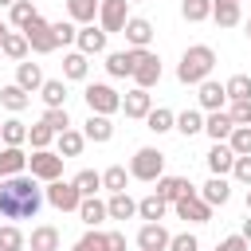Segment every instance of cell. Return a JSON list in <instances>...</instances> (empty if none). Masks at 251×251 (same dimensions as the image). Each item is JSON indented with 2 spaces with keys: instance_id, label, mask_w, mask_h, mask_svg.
Returning a JSON list of instances; mask_svg holds the SVG:
<instances>
[{
  "instance_id": "1",
  "label": "cell",
  "mask_w": 251,
  "mask_h": 251,
  "mask_svg": "<svg viewBox=\"0 0 251 251\" xmlns=\"http://www.w3.org/2000/svg\"><path fill=\"white\" fill-rule=\"evenodd\" d=\"M43 188L35 184L31 173H16V176H0V216L4 220H35L43 208Z\"/></svg>"
},
{
  "instance_id": "2",
  "label": "cell",
  "mask_w": 251,
  "mask_h": 251,
  "mask_svg": "<svg viewBox=\"0 0 251 251\" xmlns=\"http://www.w3.org/2000/svg\"><path fill=\"white\" fill-rule=\"evenodd\" d=\"M212 67H216V51H212L208 43H196V47H188V51L180 55L176 78H180L184 86H200V82L212 75Z\"/></svg>"
},
{
  "instance_id": "3",
  "label": "cell",
  "mask_w": 251,
  "mask_h": 251,
  "mask_svg": "<svg viewBox=\"0 0 251 251\" xmlns=\"http://www.w3.org/2000/svg\"><path fill=\"white\" fill-rule=\"evenodd\" d=\"M129 176H137V180H157V176H165V153L153 149V145H141V149L133 153V161H129Z\"/></svg>"
},
{
  "instance_id": "4",
  "label": "cell",
  "mask_w": 251,
  "mask_h": 251,
  "mask_svg": "<svg viewBox=\"0 0 251 251\" xmlns=\"http://www.w3.org/2000/svg\"><path fill=\"white\" fill-rule=\"evenodd\" d=\"M82 98H86V106H90V114H118L122 110V94L114 90V86H106V82H90L86 90H82Z\"/></svg>"
},
{
  "instance_id": "5",
  "label": "cell",
  "mask_w": 251,
  "mask_h": 251,
  "mask_svg": "<svg viewBox=\"0 0 251 251\" xmlns=\"http://www.w3.org/2000/svg\"><path fill=\"white\" fill-rule=\"evenodd\" d=\"M43 196H47V204L51 208H59V212H78V204H82V192L75 188V180H47V188H43Z\"/></svg>"
},
{
  "instance_id": "6",
  "label": "cell",
  "mask_w": 251,
  "mask_h": 251,
  "mask_svg": "<svg viewBox=\"0 0 251 251\" xmlns=\"http://www.w3.org/2000/svg\"><path fill=\"white\" fill-rule=\"evenodd\" d=\"M63 153H51V149H35L31 157H27V169H31V176L35 180H59L63 176Z\"/></svg>"
},
{
  "instance_id": "7",
  "label": "cell",
  "mask_w": 251,
  "mask_h": 251,
  "mask_svg": "<svg viewBox=\"0 0 251 251\" xmlns=\"http://www.w3.org/2000/svg\"><path fill=\"white\" fill-rule=\"evenodd\" d=\"M24 35H27V43H31V51H35V55H51V51L59 47V39H55V27H51L43 16H35V20L24 27Z\"/></svg>"
},
{
  "instance_id": "8",
  "label": "cell",
  "mask_w": 251,
  "mask_h": 251,
  "mask_svg": "<svg viewBox=\"0 0 251 251\" xmlns=\"http://www.w3.org/2000/svg\"><path fill=\"white\" fill-rule=\"evenodd\" d=\"M173 208H176V216H180V220H188V224H208V220H212V204H208L200 192L180 196Z\"/></svg>"
},
{
  "instance_id": "9",
  "label": "cell",
  "mask_w": 251,
  "mask_h": 251,
  "mask_svg": "<svg viewBox=\"0 0 251 251\" xmlns=\"http://www.w3.org/2000/svg\"><path fill=\"white\" fill-rule=\"evenodd\" d=\"M133 82H137V86H145V90L161 82V59H157V55H153L149 47H141V51H137V67H133Z\"/></svg>"
},
{
  "instance_id": "10",
  "label": "cell",
  "mask_w": 251,
  "mask_h": 251,
  "mask_svg": "<svg viewBox=\"0 0 251 251\" xmlns=\"http://www.w3.org/2000/svg\"><path fill=\"white\" fill-rule=\"evenodd\" d=\"M129 20V0H102L98 8V27L102 31H122Z\"/></svg>"
},
{
  "instance_id": "11",
  "label": "cell",
  "mask_w": 251,
  "mask_h": 251,
  "mask_svg": "<svg viewBox=\"0 0 251 251\" xmlns=\"http://www.w3.org/2000/svg\"><path fill=\"white\" fill-rule=\"evenodd\" d=\"M196 102H200V110H224L227 106V86L224 82H216V78H204L200 86H196Z\"/></svg>"
},
{
  "instance_id": "12",
  "label": "cell",
  "mask_w": 251,
  "mask_h": 251,
  "mask_svg": "<svg viewBox=\"0 0 251 251\" xmlns=\"http://www.w3.org/2000/svg\"><path fill=\"white\" fill-rule=\"evenodd\" d=\"M137 51H141V47L110 51V55H106V71H110L114 78H133V67H137Z\"/></svg>"
},
{
  "instance_id": "13",
  "label": "cell",
  "mask_w": 251,
  "mask_h": 251,
  "mask_svg": "<svg viewBox=\"0 0 251 251\" xmlns=\"http://www.w3.org/2000/svg\"><path fill=\"white\" fill-rule=\"evenodd\" d=\"M122 35H126L129 47H149V43H153V24L141 20V16H129L126 27H122Z\"/></svg>"
},
{
  "instance_id": "14",
  "label": "cell",
  "mask_w": 251,
  "mask_h": 251,
  "mask_svg": "<svg viewBox=\"0 0 251 251\" xmlns=\"http://www.w3.org/2000/svg\"><path fill=\"white\" fill-rule=\"evenodd\" d=\"M106 35H110V31H102V27H94V24H82L75 43H78L82 55H102V51H106Z\"/></svg>"
},
{
  "instance_id": "15",
  "label": "cell",
  "mask_w": 251,
  "mask_h": 251,
  "mask_svg": "<svg viewBox=\"0 0 251 251\" xmlns=\"http://www.w3.org/2000/svg\"><path fill=\"white\" fill-rule=\"evenodd\" d=\"M231 165H235V149H231L227 141H216V145L208 149V169H212V176H227Z\"/></svg>"
},
{
  "instance_id": "16",
  "label": "cell",
  "mask_w": 251,
  "mask_h": 251,
  "mask_svg": "<svg viewBox=\"0 0 251 251\" xmlns=\"http://www.w3.org/2000/svg\"><path fill=\"white\" fill-rule=\"evenodd\" d=\"M27 51H31V43H27V35L24 31H4V39H0V55H8L12 63H24L27 59Z\"/></svg>"
},
{
  "instance_id": "17",
  "label": "cell",
  "mask_w": 251,
  "mask_h": 251,
  "mask_svg": "<svg viewBox=\"0 0 251 251\" xmlns=\"http://www.w3.org/2000/svg\"><path fill=\"white\" fill-rule=\"evenodd\" d=\"M122 110H126V118H145V114L153 110V94H149L145 86H133V90L122 98Z\"/></svg>"
},
{
  "instance_id": "18",
  "label": "cell",
  "mask_w": 251,
  "mask_h": 251,
  "mask_svg": "<svg viewBox=\"0 0 251 251\" xmlns=\"http://www.w3.org/2000/svg\"><path fill=\"white\" fill-rule=\"evenodd\" d=\"M231 129H235V122H231V114H227V110H212V114L204 118V133H208L212 141H227V137H231Z\"/></svg>"
},
{
  "instance_id": "19",
  "label": "cell",
  "mask_w": 251,
  "mask_h": 251,
  "mask_svg": "<svg viewBox=\"0 0 251 251\" xmlns=\"http://www.w3.org/2000/svg\"><path fill=\"white\" fill-rule=\"evenodd\" d=\"M169 239H173V235H169L161 224H145V227L137 231V247H141V251H169Z\"/></svg>"
},
{
  "instance_id": "20",
  "label": "cell",
  "mask_w": 251,
  "mask_h": 251,
  "mask_svg": "<svg viewBox=\"0 0 251 251\" xmlns=\"http://www.w3.org/2000/svg\"><path fill=\"white\" fill-rule=\"evenodd\" d=\"M16 173H27V153H24V145H4L0 149V176H16Z\"/></svg>"
},
{
  "instance_id": "21",
  "label": "cell",
  "mask_w": 251,
  "mask_h": 251,
  "mask_svg": "<svg viewBox=\"0 0 251 251\" xmlns=\"http://www.w3.org/2000/svg\"><path fill=\"white\" fill-rule=\"evenodd\" d=\"M82 133H86V141L106 145V141L114 137V126H110V118H106V114H90V118L82 122Z\"/></svg>"
},
{
  "instance_id": "22",
  "label": "cell",
  "mask_w": 251,
  "mask_h": 251,
  "mask_svg": "<svg viewBox=\"0 0 251 251\" xmlns=\"http://www.w3.org/2000/svg\"><path fill=\"white\" fill-rule=\"evenodd\" d=\"M188 192H196V188L188 184V176H157V196H165L169 204H176V200L188 196Z\"/></svg>"
},
{
  "instance_id": "23",
  "label": "cell",
  "mask_w": 251,
  "mask_h": 251,
  "mask_svg": "<svg viewBox=\"0 0 251 251\" xmlns=\"http://www.w3.org/2000/svg\"><path fill=\"white\" fill-rule=\"evenodd\" d=\"M165 212H169V200H165V196H157V192H149L145 200H137V216H141L145 224H161V220H165Z\"/></svg>"
},
{
  "instance_id": "24",
  "label": "cell",
  "mask_w": 251,
  "mask_h": 251,
  "mask_svg": "<svg viewBox=\"0 0 251 251\" xmlns=\"http://www.w3.org/2000/svg\"><path fill=\"white\" fill-rule=\"evenodd\" d=\"M78 220H82L86 227H98L102 220H110V208H106L98 196H82V204H78Z\"/></svg>"
},
{
  "instance_id": "25",
  "label": "cell",
  "mask_w": 251,
  "mask_h": 251,
  "mask_svg": "<svg viewBox=\"0 0 251 251\" xmlns=\"http://www.w3.org/2000/svg\"><path fill=\"white\" fill-rule=\"evenodd\" d=\"M0 106H8L12 114H20V110L31 106V94H27L20 82H8V86H0Z\"/></svg>"
},
{
  "instance_id": "26",
  "label": "cell",
  "mask_w": 251,
  "mask_h": 251,
  "mask_svg": "<svg viewBox=\"0 0 251 251\" xmlns=\"http://www.w3.org/2000/svg\"><path fill=\"white\" fill-rule=\"evenodd\" d=\"M200 196H204L212 208H224V204L231 200V184H227V176H212V180L200 188Z\"/></svg>"
},
{
  "instance_id": "27",
  "label": "cell",
  "mask_w": 251,
  "mask_h": 251,
  "mask_svg": "<svg viewBox=\"0 0 251 251\" xmlns=\"http://www.w3.org/2000/svg\"><path fill=\"white\" fill-rule=\"evenodd\" d=\"M212 20L220 27H235L243 16H239V0H212Z\"/></svg>"
},
{
  "instance_id": "28",
  "label": "cell",
  "mask_w": 251,
  "mask_h": 251,
  "mask_svg": "<svg viewBox=\"0 0 251 251\" xmlns=\"http://www.w3.org/2000/svg\"><path fill=\"white\" fill-rule=\"evenodd\" d=\"M31 251H59V227H51V224H39V227H31Z\"/></svg>"
},
{
  "instance_id": "29",
  "label": "cell",
  "mask_w": 251,
  "mask_h": 251,
  "mask_svg": "<svg viewBox=\"0 0 251 251\" xmlns=\"http://www.w3.org/2000/svg\"><path fill=\"white\" fill-rule=\"evenodd\" d=\"M98 8H102V0H67V16H71L78 27H82V24H94Z\"/></svg>"
},
{
  "instance_id": "30",
  "label": "cell",
  "mask_w": 251,
  "mask_h": 251,
  "mask_svg": "<svg viewBox=\"0 0 251 251\" xmlns=\"http://www.w3.org/2000/svg\"><path fill=\"white\" fill-rule=\"evenodd\" d=\"M90 55H82V51H67L63 55V78H75V82H82L86 78V71H90V63H86Z\"/></svg>"
},
{
  "instance_id": "31",
  "label": "cell",
  "mask_w": 251,
  "mask_h": 251,
  "mask_svg": "<svg viewBox=\"0 0 251 251\" xmlns=\"http://www.w3.org/2000/svg\"><path fill=\"white\" fill-rule=\"evenodd\" d=\"M145 129H153V133H169V129H176V114L165 110V106H153V110L145 114Z\"/></svg>"
},
{
  "instance_id": "32",
  "label": "cell",
  "mask_w": 251,
  "mask_h": 251,
  "mask_svg": "<svg viewBox=\"0 0 251 251\" xmlns=\"http://www.w3.org/2000/svg\"><path fill=\"white\" fill-rule=\"evenodd\" d=\"M106 208H110V220H133L137 216V200H129L126 192H110Z\"/></svg>"
},
{
  "instance_id": "33",
  "label": "cell",
  "mask_w": 251,
  "mask_h": 251,
  "mask_svg": "<svg viewBox=\"0 0 251 251\" xmlns=\"http://www.w3.org/2000/svg\"><path fill=\"white\" fill-rule=\"evenodd\" d=\"M16 82L31 94V90H39L43 86V71H39V63H16Z\"/></svg>"
},
{
  "instance_id": "34",
  "label": "cell",
  "mask_w": 251,
  "mask_h": 251,
  "mask_svg": "<svg viewBox=\"0 0 251 251\" xmlns=\"http://www.w3.org/2000/svg\"><path fill=\"white\" fill-rule=\"evenodd\" d=\"M39 94H43L47 106H67V82H63V78H43Z\"/></svg>"
},
{
  "instance_id": "35",
  "label": "cell",
  "mask_w": 251,
  "mask_h": 251,
  "mask_svg": "<svg viewBox=\"0 0 251 251\" xmlns=\"http://www.w3.org/2000/svg\"><path fill=\"white\" fill-rule=\"evenodd\" d=\"M0 141H4V145H24V141H27V126H24L20 118L0 122Z\"/></svg>"
},
{
  "instance_id": "36",
  "label": "cell",
  "mask_w": 251,
  "mask_h": 251,
  "mask_svg": "<svg viewBox=\"0 0 251 251\" xmlns=\"http://www.w3.org/2000/svg\"><path fill=\"white\" fill-rule=\"evenodd\" d=\"M24 247H27V235L16 224H0V251H24Z\"/></svg>"
},
{
  "instance_id": "37",
  "label": "cell",
  "mask_w": 251,
  "mask_h": 251,
  "mask_svg": "<svg viewBox=\"0 0 251 251\" xmlns=\"http://www.w3.org/2000/svg\"><path fill=\"white\" fill-rule=\"evenodd\" d=\"M82 145H86V133H78V129H63L59 133V153L63 157H78Z\"/></svg>"
},
{
  "instance_id": "38",
  "label": "cell",
  "mask_w": 251,
  "mask_h": 251,
  "mask_svg": "<svg viewBox=\"0 0 251 251\" xmlns=\"http://www.w3.org/2000/svg\"><path fill=\"white\" fill-rule=\"evenodd\" d=\"M35 16H39V12H35L31 0H16V4H12V27H16V31H24Z\"/></svg>"
},
{
  "instance_id": "39",
  "label": "cell",
  "mask_w": 251,
  "mask_h": 251,
  "mask_svg": "<svg viewBox=\"0 0 251 251\" xmlns=\"http://www.w3.org/2000/svg\"><path fill=\"white\" fill-rule=\"evenodd\" d=\"M176 129H180L184 137H196V133L204 129V114H200V110H184V114H176Z\"/></svg>"
},
{
  "instance_id": "40",
  "label": "cell",
  "mask_w": 251,
  "mask_h": 251,
  "mask_svg": "<svg viewBox=\"0 0 251 251\" xmlns=\"http://www.w3.org/2000/svg\"><path fill=\"white\" fill-rule=\"evenodd\" d=\"M224 86H227V102H243V98H251V75H231Z\"/></svg>"
},
{
  "instance_id": "41",
  "label": "cell",
  "mask_w": 251,
  "mask_h": 251,
  "mask_svg": "<svg viewBox=\"0 0 251 251\" xmlns=\"http://www.w3.org/2000/svg\"><path fill=\"white\" fill-rule=\"evenodd\" d=\"M180 16H184L188 24H200V20L212 16V0H184V4H180Z\"/></svg>"
},
{
  "instance_id": "42",
  "label": "cell",
  "mask_w": 251,
  "mask_h": 251,
  "mask_svg": "<svg viewBox=\"0 0 251 251\" xmlns=\"http://www.w3.org/2000/svg\"><path fill=\"white\" fill-rule=\"evenodd\" d=\"M126 184H129V173H126L122 165H110V169L102 173V188H110V192H126Z\"/></svg>"
},
{
  "instance_id": "43",
  "label": "cell",
  "mask_w": 251,
  "mask_h": 251,
  "mask_svg": "<svg viewBox=\"0 0 251 251\" xmlns=\"http://www.w3.org/2000/svg\"><path fill=\"white\" fill-rule=\"evenodd\" d=\"M75 188H78L82 196H94V192L102 188V173H94V169H82V173H75Z\"/></svg>"
},
{
  "instance_id": "44",
  "label": "cell",
  "mask_w": 251,
  "mask_h": 251,
  "mask_svg": "<svg viewBox=\"0 0 251 251\" xmlns=\"http://www.w3.org/2000/svg\"><path fill=\"white\" fill-rule=\"evenodd\" d=\"M39 122H47V126H51L55 133H63V129H71V118H67V106H47Z\"/></svg>"
},
{
  "instance_id": "45",
  "label": "cell",
  "mask_w": 251,
  "mask_h": 251,
  "mask_svg": "<svg viewBox=\"0 0 251 251\" xmlns=\"http://www.w3.org/2000/svg\"><path fill=\"white\" fill-rule=\"evenodd\" d=\"M51 137H59V133H55L47 122H39V126H31V129H27V145H31V149H47V145H51Z\"/></svg>"
},
{
  "instance_id": "46",
  "label": "cell",
  "mask_w": 251,
  "mask_h": 251,
  "mask_svg": "<svg viewBox=\"0 0 251 251\" xmlns=\"http://www.w3.org/2000/svg\"><path fill=\"white\" fill-rule=\"evenodd\" d=\"M227 145L235 149V157H247L251 153V126H235L231 137H227Z\"/></svg>"
},
{
  "instance_id": "47",
  "label": "cell",
  "mask_w": 251,
  "mask_h": 251,
  "mask_svg": "<svg viewBox=\"0 0 251 251\" xmlns=\"http://www.w3.org/2000/svg\"><path fill=\"white\" fill-rule=\"evenodd\" d=\"M71 251H106V231H98V227H90Z\"/></svg>"
},
{
  "instance_id": "48",
  "label": "cell",
  "mask_w": 251,
  "mask_h": 251,
  "mask_svg": "<svg viewBox=\"0 0 251 251\" xmlns=\"http://www.w3.org/2000/svg\"><path fill=\"white\" fill-rule=\"evenodd\" d=\"M51 27H55V39H59V43H63V47H67V43H75V39H78V27H75V20H55V24H51Z\"/></svg>"
},
{
  "instance_id": "49",
  "label": "cell",
  "mask_w": 251,
  "mask_h": 251,
  "mask_svg": "<svg viewBox=\"0 0 251 251\" xmlns=\"http://www.w3.org/2000/svg\"><path fill=\"white\" fill-rule=\"evenodd\" d=\"M169 251H200V239L192 231H180V235L169 239Z\"/></svg>"
},
{
  "instance_id": "50",
  "label": "cell",
  "mask_w": 251,
  "mask_h": 251,
  "mask_svg": "<svg viewBox=\"0 0 251 251\" xmlns=\"http://www.w3.org/2000/svg\"><path fill=\"white\" fill-rule=\"evenodd\" d=\"M231 122L235 126H251V98H243V102H231Z\"/></svg>"
},
{
  "instance_id": "51",
  "label": "cell",
  "mask_w": 251,
  "mask_h": 251,
  "mask_svg": "<svg viewBox=\"0 0 251 251\" xmlns=\"http://www.w3.org/2000/svg\"><path fill=\"white\" fill-rule=\"evenodd\" d=\"M231 176H235L239 184H247V188H251V153H247V157H235V165H231Z\"/></svg>"
},
{
  "instance_id": "52",
  "label": "cell",
  "mask_w": 251,
  "mask_h": 251,
  "mask_svg": "<svg viewBox=\"0 0 251 251\" xmlns=\"http://www.w3.org/2000/svg\"><path fill=\"white\" fill-rule=\"evenodd\" d=\"M247 247H251V243L243 239V231H235V235H227V239L216 243V251H247Z\"/></svg>"
},
{
  "instance_id": "53",
  "label": "cell",
  "mask_w": 251,
  "mask_h": 251,
  "mask_svg": "<svg viewBox=\"0 0 251 251\" xmlns=\"http://www.w3.org/2000/svg\"><path fill=\"white\" fill-rule=\"evenodd\" d=\"M106 251H126V235L122 231H106Z\"/></svg>"
},
{
  "instance_id": "54",
  "label": "cell",
  "mask_w": 251,
  "mask_h": 251,
  "mask_svg": "<svg viewBox=\"0 0 251 251\" xmlns=\"http://www.w3.org/2000/svg\"><path fill=\"white\" fill-rule=\"evenodd\" d=\"M239 231H243V239H247V243H251V216H247V220H243V227H239Z\"/></svg>"
},
{
  "instance_id": "55",
  "label": "cell",
  "mask_w": 251,
  "mask_h": 251,
  "mask_svg": "<svg viewBox=\"0 0 251 251\" xmlns=\"http://www.w3.org/2000/svg\"><path fill=\"white\" fill-rule=\"evenodd\" d=\"M12 4H16V0H0V8H12Z\"/></svg>"
},
{
  "instance_id": "56",
  "label": "cell",
  "mask_w": 251,
  "mask_h": 251,
  "mask_svg": "<svg viewBox=\"0 0 251 251\" xmlns=\"http://www.w3.org/2000/svg\"><path fill=\"white\" fill-rule=\"evenodd\" d=\"M4 31H8V24H0V39H4Z\"/></svg>"
},
{
  "instance_id": "57",
  "label": "cell",
  "mask_w": 251,
  "mask_h": 251,
  "mask_svg": "<svg viewBox=\"0 0 251 251\" xmlns=\"http://www.w3.org/2000/svg\"><path fill=\"white\" fill-rule=\"evenodd\" d=\"M247 212H251V188H247Z\"/></svg>"
},
{
  "instance_id": "58",
  "label": "cell",
  "mask_w": 251,
  "mask_h": 251,
  "mask_svg": "<svg viewBox=\"0 0 251 251\" xmlns=\"http://www.w3.org/2000/svg\"><path fill=\"white\" fill-rule=\"evenodd\" d=\"M247 35H251V20H247Z\"/></svg>"
},
{
  "instance_id": "59",
  "label": "cell",
  "mask_w": 251,
  "mask_h": 251,
  "mask_svg": "<svg viewBox=\"0 0 251 251\" xmlns=\"http://www.w3.org/2000/svg\"><path fill=\"white\" fill-rule=\"evenodd\" d=\"M129 4H137V0H129Z\"/></svg>"
}]
</instances>
